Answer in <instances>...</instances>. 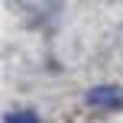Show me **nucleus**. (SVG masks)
I'll list each match as a JSON object with an SVG mask.
<instances>
[{
    "instance_id": "f257e3e1",
    "label": "nucleus",
    "mask_w": 123,
    "mask_h": 123,
    "mask_svg": "<svg viewBox=\"0 0 123 123\" xmlns=\"http://www.w3.org/2000/svg\"><path fill=\"white\" fill-rule=\"evenodd\" d=\"M87 104L91 107H123V91L113 87V84L91 87V91H87Z\"/></svg>"
},
{
    "instance_id": "f03ea898",
    "label": "nucleus",
    "mask_w": 123,
    "mask_h": 123,
    "mask_svg": "<svg viewBox=\"0 0 123 123\" xmlns=\"http://www.w3.org/2000/svg\"><path fill=\"white\" fill-rule=\"evenodd\" d=\"M3 123H39V120H36V113H29V110H13V113H6Z\"/></svg>"
}]
</instances>
